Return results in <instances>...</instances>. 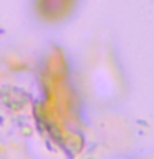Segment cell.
Masks as SVG:
<instances>
[{"instance_id":"6da1fadb","label":"cell","mask_w":154,"mask_h":159,"mask_svg":"<svg viewBox=\"0 0 154 159\" xmlns=\"http://www.w3.org/2000/svg\"><path fill=\"white\" fill-rule=\"evenodd\" d=\"M71 2L73 0H40L38 5L45 17L57 18L58 15H65V12H68Z\"/></svg>"}]
</instances>
